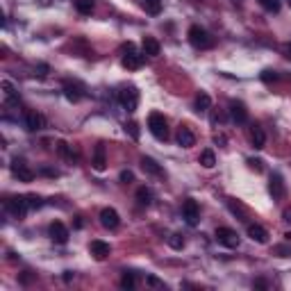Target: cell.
Listing matches in <instances>:
<instances>
[{
    "instance_id": "27",
    "label": "cell",
    "mask_w": 291,
    "mask_h": 291,
    "mask_svg": "<svg viewBox=\"0 0 291 291\" xmlns=\"http://www.w3.org/2000/svg\"><path fill=\"white\" fill-rule=\"evenodd\" d=\"M75 9H78L80 14H91L93 12V0H75Z\"/></svg>"
},
{
    "instance_id": "23",
    "label": "cell",
    "mask_w": 291,
    "mask_h": 291,
    "mask_svg": "<svg viewBox=\"0 0 291 291\" xmlns=\"http://www.w3.org/2000/svg\"><path fill=\"white\" fill-rule=\"evenodd\" d=\"M137 203H139L141 207H148L152 203V191L148 187H139V189H137Z\"/></svg>"
},
{
    "instance_id": "35",
    "label": "cell",
    "mask_w": 291,
    "mask_h": 291,
    "mask_svg": "<svg viewBox=\"0 0 291 291\" xmlns=\"http://www.w3.org/2000/svg\"><path fill=\"white\" fill-rule=\"evenodd\" d=\"M132 180H134L132 171H121V182H123V185H127V182H132Z\"/></svg>"
},
{
    "instance_id": "43",
    "label": "cell",
    "mask_w": 291,
    "mask_h": 291,
    "mask_svg": "<svg viewBox=\"0 0 291 291\" xmlns=\"http://www.w3.org/2000/svg\"><path fill=\"white\" fill-rule=\"evenodd\" d=\"M46 73H48V66H46V64H41V66H39V75H46Z\"/></svg>"
},
{
    "instance_id": "38",
    "label": "cell",
    "mask_w": 291,
    "mask_h": 291,
    "mask_svg": "<svg viewBox=\"0 0 291 291\" xmlns=\"http://www.w3.org/2000/svg\"><path fill=\"white\" fill-rule=\"evenodd\" d=\"M148 285H152V287H164V282H162V280H157V278H148Z\"/></svg>"
},
{
    "instance_id": "8",
    "label": "cell",
    "mask_w": 291,
    "mask_h": 291,
    "mask_svg": "<svg viewBox=\"0 0 291 291\" xmlns=\"http://www.w3.org/2000/svg\"><path fill=\"white\" fill-rule=\"evenodd\" d=\"M182 216L189 225H198L200 221V209H198V203L196 200H185V205H182Z\"/></svg>"
},
{
    "instance_id": "12",
    "label": "cell",
    "mask_w": 291,
    "mask_h": 291,
    "mask_svg": "<svg viewBox=\"0 0 291 291\" xmlns=\"http://www.w3.org/2000/svg\"><path fill=\"white\" fill-rule=\"evenodd\" d=\"M50 239H53L55 244H66L68 241V228L62 221H55V223H50Z\"/></svg>"
},
{
    "instance_id": "24",
    "label": "cell",
    "mask_w": 291,
    "mask_h": 291,
    "mask_svg": "<svg viewBox=\"0 0 291 291\" xmlns=\"http://www.w3.org/2000/svg\"><path fill=\"white\" fill-rule=\"evenodd\" d=\"M146 9V14H150V16H157L162 12V5H164V0H144L141 2Z\"/></svg>"
},
{
    "instance_id": "34",
    "label": "cell",
    "mask_w": 291,
    "mask_h": 291,
    "mask_svg": "<svg viewBox=\"0 0 291 291\" xmlns=\"http://www.w3.org/2000/svg\"><path fill=\"white\" fill-rule=\"evenodd\" d=\"M248 166H250L252 171H262V168H264V166H262V159H248Z\"/></svg>"
},
{
    "instance_id": "13",
    "label": "cell",
    "mask_w": 291,
    "mask_h": 291,
    "mask_svg": "<svg viewBox=\"0 0 291 291\" xmlns=\"http://www.w3.org/2000/svg\"><path fill=\"white\" fill-rule=\"evenodd\" d=\"M89 252L93 255V259H98V262H103V259L112 252V248H109V244L107 241H100V239H93L91 244H89Z\"/></svg>"
},
{
    "instance_id": "10",
    "label": "cell",
    "mask_w": 291,
    "mask_h": 291,
    "mask_svg": "<svg viewBox=\"0 0 291 291\" xmlns=\"http://www.w3.org/2000/svg\"><path fill=\"white\" fill-rule=\"evenodd\" d=\"M269 193L273 196V200H282L287 196L285 182H282V178H280L278 173H273L271 180H269Z\"/></svg>"
},
{
    "instance_id": "19",
    "label": "cell",
    "mask_w": 291,
    "mask_h": 291,
    "mask_svg": "<svg viewBox=\"0 0 291 291\" xmlns=\"http://www.w3.org/2000/svg\"><path fill=\"white\" fill-rule=\"evenodd\" d=\"M93 168L96 171H105L107 166V157H105V146H96V150H93Z\"/></svg>"
},
{
    "instance_id": "5",
    "label": "cell",
    "mask_w": 291,
    "mask_h": 291,
    "mask_svg": "<svg viewBox=\"0 0 291 291\" xmlns=\"http://www.w3.org/2000/svg\"><path fill=\"white\" fill-rule=\"evenodd\" d=\"M216 241L221 246H225V248H237L241 239L232 228H216Z\"/></svg>"
},
{
    "instance_id": "31",
    "label": "cell",
    "mask_w": 291,
    "mask_h": 291,
    "mask_svg": "<svg viewBox=\"0 0 291 291\" xmlns=\"http://www.w3.org/2000/svg\"><path fill=\"white\" fill-rule=\"evenodd\" d=\"M57 152H60V157H64V159H73V152L66 141H60V144H57Z\"/></svg>"
},
{
    "instance_id": "11",
    "label": "cell",
    "mask_w": 291,
    "mask_h": 291,
    "mask_svg": "<svg viewBox=\"0 0 291 291\" xmlns=\"http://www.w3.org/2000/svg\"><path fill=\"white\" fill-rule=\"evenodd\" d=\"M230 119L237 123V125H244L246 121H248V109H246L244 103H239V100H232L230 103Z\"/></svg>"
},
{
    "instance_id": "4",
    "label": "cell",
    "mask_w": 291,
    "mask_h": 291,
    "mask_svg": "<svg viewBox=\"0 0 291 291\" xmlns=\"http://www.w3.org/2000/svg\"><path fill=\"white\" fill-rule=\"evenodd\" d=\"M5 207H7V212L12 214V216H16V218H23L27 214V209H30L25 196H14V198H7Z\"/></svg>"
},
{
    "instance_id": "25",
    "label": "cell",
    "mask_w": 291,
    "mask_h": 291,
    "mask_svg": "<svg viewBox=\"0 0 291 291\" xmlns=\"http://www.w3.org/2000/svg\"><path fill=\"white\" fill-rule=\"evenodd\" d=\"M200 164L205 166V168H214V164H216V155H214V150H203L200 152V159H198Z\"/></svg>"
},
{
    "instance_id": "44",
    "label": "cell",
    "mask_w": 291,
    "mask_h": 291,
    "mask_svg": "<svg viewBox=\"0 0 291 291\" xmlns=\"http://www.w3.org/2000/svg\"><path fill=\"white\" fill-rule=\"evenodd\" d=\"M232 2H234V5H239V2H241V0H232Z\"/></svg>"
},
{
    "instance_id": "40",
    "label": "cell",
    "mask_w": 291,
    "mask_h": 291,
    "mask_svg": "<svg viewBox=\"0 0 291 291\" xmlns=\"http://www.w3.org/2000/svg\"><path fill=\"white\" fill-rule=\"evenodd\" d=\"M282 53H285L287 60H291V46H289V43H285V46H282Z\"/></svg>"
},
{
    "instance_id": "20",
    "label": "cell",
    "mask_w": 291,
    "mask_h": 291,
    "mask_svg": "<svg viewBox=\"0 0 291 291\" xmlns=\"http://www.w3.org/2000/svg\"><path fill=\"white\" fill-rule=\"evenodd\" d=\"M250 139H252V148H255V150H262L266 146V132L259 125H255L250 132Z\"/></svg>"
},
{
    "instance_id": "9",
    "label": "cell",
    "mask_w": 291,
    "mask_h": 291,
    "mask_svg": "<svg viewBox=\"0 0 291 291\" xmlns=\"http://www.w3.org/2000/svg\"><path fill=\"white\" fill-rule=\"evenodd\" d=\"M119 223H121V218H119V212H116V209L105 207V209L100 212V225H103V228H107V230H116Z\"/></svg>"
},
{
    "instance_id": "26",
    "label": "cell",
    "mask_w": 291,
    "mask_h": 291,
    "mask_svg": "<svg viewBox=\"0 0 291 291\" xmlns=\"http://www.w3.org/2000/svg\"><path fill=\"white\" fill-rule=\"evenodd\" d=\"M212 107V98L207 93H198L196 96V112H207Z\"/></svg>"
},
{
    "instance_id": "1",
    "label": "cell",
    "mask_w": 291,
    "mask_h": 291,
    "mask_svg": "<svg viewBox=\"0 0 291 291\" xmlns=\"http://www.w3.org/2000/svg\"><path fill=\"white\" fill-rule=\"evenodd\" d=\"M148 130H150V134L155 139H159V141L168 139V121H166L164 114L152 112L150 116H148Z\"/></svg>"
},
{
    "instance_id": "29",
    "label": "cell",
    "mask_w": 291,
    "mask_h": 291,
    "mask_svg": "<svg viewBox=\"0 0 291 291\" xmlns=\"http://www.w3.org/2000/svg\"><path fill=\"white\" fill-rule=\"evenodd\" d=\"M259 5L264 7L266 12H280V7H282V2H280V0H259Z\"/></svg>"
},
{
    "instance_id": "45",
    "label": "cell",
    "mask_w": 291,
    "mask_h": 291,
    "mask_svg": "<svg viewBox=\"0 0 291 291\" xmlns=\"http://www.w3.org/2000/svg\"><path fill=\"white\" fill-rule=\"evenodd\" d=\"M287 2H289V7H291V0H287Z\"/></svg>"
},
{
    "instance_id": "14",
    "label": "cell",
    "mask_w": 291,
    "mask_h": 291,
    "mask_svg": "<svg viewBox=\"0 0 291 291\" xmlns=\"http://www.w3.org/2000/svg\"><path fill=\"white\" fill-rule=\"evenodd\" d=\"M23 123H25V127L30 132H37V130H41V127L46 125V121H43V116H41L39 112H25Z\"/></svg>"
},
{
    "instance_id": "42",
    "label": "cell",
    "mask_w": 291,
    "mask_h": 291,
    "mask_svg": "<svg viewBox=\"0 0 291 291\" xmlns=\"http://www.w3.org/2000/svg\"><path fill=\"white\" fill-rule=\"evenodd\" d=\"M71 280H73V273L66 271V273H64V282H71Z\"/></svg>"
},
{
    "instance_id": "22",
    "label": "cell",
    "mask_w": 291,
    "mask_h": 291,
    "mask_svg": "<svg viewBox=\"0 0 291 291\" xmlns=\"http://www.w3.org/2000/svg\"><path fill=\"white\" fill-rule=\"evenodd\" d=\"M2 89H5V103L7 105H19V91L14 89L12 82H2Z\"/></svg>"
},
{
    "instance_id": "6",
    "label": "cell",
    "mask_w": 291,
    "mask_h": 291,
    "mask_svg": "<svg viewBox=\"0 0 291 291\" xmlns=\"http://www.w3.org/2000/svg\"><path fill=\"white\" fill-rule=\"evenodd\" d=\"M121 64H123V68H127V71H137V68H141V64H144V55L137 53L134 46L130 43V46H127V53L123 55V60H121Z\"/></svg>"
},
{
    "instance_id": "30",
    "label": "cell",
    "mask_w": 291,
    "mask_h": 291,
    "mask_svg": "<svg viewBox=\"0 0 291 291\" xmlns=\"http://www.w3.org/2000/svg\"><path fill=\"white\" fill-rule=\"evenodd\" d=\"M121 287H123V289H134V287H137V278H134L132 273H123V278H121Z\"/></svg>"
},
{
    "instance_id": "17",
    "label": "cell",
    "mask_w": 291,
    "mask_h": 291,
    "mask_svg": "<svg viewBox=\"0 0 291 291\" xmlns=\"http://www.w3.org/2000/svg\"><path fill=\"white\" fill-rule=\"evenodd\" d=\"M178 144L182 146V148H191V146L196 144V134H193L187 125H180V130H178Z\"/></svg>"
},
{
    "instance_id": "7",
    "label": "cell",
    "mask_w": 291,
    "mask_h": 291,
    "mask_svg": "<svg viewBox=\"0 0 291 291\" xmlns=\"http://www.w3.org/2000/svg\"><path fill=\"white\" fill-rule=\"evenodd\" d=\"M12 175L19 178L21 182H32L34 180V173L30 171V166H27L23 159H14L12 162Z\"/></svg>"
},
{
    "instance_id": "39",
    "label": "cell",
    "mask_w": 291,
    "mask_h": 291,
    "mask_svg": "<svg viewBox=\"0 0 291 291\" xmlns=\"http://www.w3.org/2000/svg\"><path fill=\"white\" fill-rule=\"evenodd\" d=\"M255 287H259V289H269V282H266V280H255Z\"/></svg>"
},
{
    "instance_id": "32",
    "label": "cell",
    "mask_w": 291,
    "mask_h": 291,
    "mask_svg": "<svg viewBox=\"0 0 291 291\" xmlns=\"http://www.w3.org/2000/svg\"><path fill=\"white\" fill-rule=\"evenodd\" d=\"M27 198V205H30V209H37V207L43 205V200L39 198V196H25Z\"/></svg>"
},
{
    "instance_id": "16",
    "label": "cell",
    "mask_w": 291,
    "mask_h": 291,
    "mask_svg": "<svg viewBox=\"0 0 291 291\" xmlns=\"http://www.w3.org/2000/svg\"><path fill=\"white\" fill-rule=\"evenodd\" d=\"M248 237L252 241H257V244H269V232L259 223H248Z\"/></svg>"
},
{
    "instance_id": "28",
    "label": "cell",
    "mask_w": 291,
    "mask_h": 291,
    "mask_svg": "<svg viewBox=\"0 0 291 291\" xmlns=\"http://www.w3.org/2000/svg\"><path fill=\"white\" fill-rule=\"evenodd\" d=\"M168 246H171L173 250H182V248H185V239H182V234H178V232L171 234V237H168Z\"/></svg>"
},
{
    "instance_id": "18",
    "label": "cell",
    "mask_w": 291,
    "mask_h": 291,
    "mask_svg": "<svg viewBox=\"0 0 291 291\" xmlns=\"http://www.w3.org/2000/svg\"><path fill=\"white\" fill-rule=\"evenodd\" d=\"M141 168H144L148 175H155V178H159V175H164V171H162V166L155 162L152 157H141Z\"/></svg>"
},
{
    "instance_id": "41",
    "label": "cell",
    "mask_w": 291,
    "mask_h": 291,
    "mask_svg": "<svg viewBox=\"0 0 291 291\" xmlns=\"http://www.w3.org/2000/svg\"><path fill=\"white\" fill-rule=\"evenodd\" d=\"M282 218H285L287 223H291V207H287V209H285V214H282Z\"/></svg>"
},
{
    "instance_id": "3",
    "label": "cell",
    "mask_w": 291,
    "mask_h": 291,
    "mask_svg": "<svg viewBox=\"0 0 291 291\" xmlns=\"http://www.w3.org/2000/svg\"><path fill=\"white\" fill-rule=\"evenodd\" d=\"M119 100H121V105H123V109L132 114V112H137V107H139V91H137L134 86H125V89L119 93Z\"/></svg>"
},
{
    "instance_id": "37",
    "label": "cell",
    "mask_w": 291,
    "mask_h": 291,
    "mask_svg": "<svg viewBox=\"0 0 291 291\" xmlns=\"http://www.w3.org/2000/svg\"><path fill=\"white\" fill-rule=\"evenodd\" d=\"M275 252H278L280 257H289V248H285V246H278V248H275Z\"/></svg>"
},
{
    "instance_id": "15",
    "label": "cell",
    "mask_w": 291,
    "mask_h": 291,
    "mask_svg": "<svg viewBox=\"0 0 291 291\" xmlns=\"http://www.w3.org/2000/svg\"><path fill=\"white\" fill-rule=\"evenodd\" d=\"M64 96H66L68 103H78V100L84 96V93H82V84L66 80V82H64Z\"/></svg>"
},
{
    "instance_id": "21",
    "label": "cell",
    "mask_w": 291,
    "mask_h": 291,
    "mask_svg": "<svg viewBox=\"0 0 291 291\" xmlns=\"http://www.w3.org/2000/svg\"><path fill=\"white\" fill-rule=\"evenodd\" d=\"M141 46H144V55H148V57H157L159 50H162V48H159V41L152 39V37H146Z\"/></svg>"
},
{
    "instance_id": "33",
    "label": "cell",
    "mask_w": 291,
    "mask_h": 291,
    "mask_svg": "<svg viewBox=\"0 0 291 291\" xmlns=\"http://www.w3.org/2000/svg\"><path fill=\"white\" fill-rule=\"evenodd\" d=\"M125 132H130L132 139H139V130H137V123H125Z\"/></svg>"
},
{
    "instance_id": "2",
    "label": "cell",
    "mask_w": 291,
    "mask_h": 291,
    "mask_svg": "<svg viewBox=\"0 0 291 291\" xmlns=\"http://www.w3.org/2000/svg\"><path fill=\"white\" fill-rule=\"evenodd\" d=\"M187 37H189V43H191L193 48H198V50H205V48L214 46V39L209 37V32H207L205 27H200V25H191V27H189Z\"/></svg>"
},
{
    "instance_id": "36",
    "label": "cell",
    "mask_w": 291,
    "mask_h": 291,
    "mask_svg": "<svg viewBox=\"0 0 291 291\" xmlns=\"http://www.w3.org/2000/svg\"><path fill=\"white\" fill-rule=\"evenodd\" d=\"M262 80H264V82H271V80H278V75H275V71H264L262 73Z\"/></svg>"
}]
</instances>
